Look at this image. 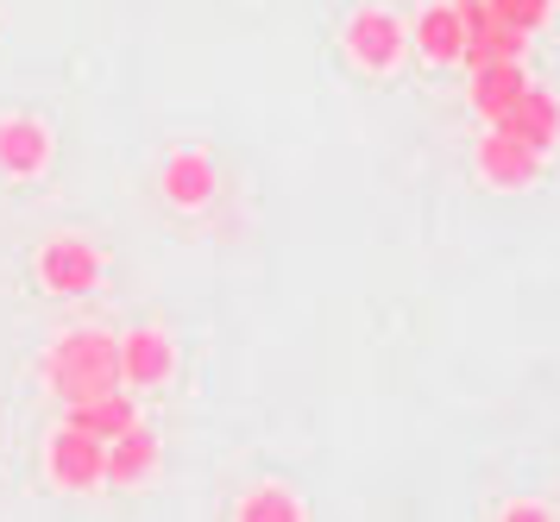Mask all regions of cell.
Here are the masks:
<instances>
[{"instance_id": "obj_4", "label": "cell", "mask_w": 560, "mask_h": 522, "mask_svg": "<svg viewBox=\"0 0 560 522\" xmlns=\"http://www.w3.org/2000/svg\"><path fill=\"white\" fill-rule=\"evenodd\" d=\"M102 466H107V441H95L77 422L51 428V441H45V478H51L57 491H70V498L102 491Z\"/></svg>"}, {"instance_id": "obj_5", "label": "cell", "mask_w": 560, "mask_h": 522, "mask_svg": "<svg viewBox=\"0 0 560 522\" xmlns=\"http://www.w3.org/2000/svg\"><path fill=\"white\" fill-rule=\"evenodd\" d=\"M158 196H164V208H177V214H202V208H214V196H221V164L196 146L171 151V158L158 164Z\"/></svg>"}, {"instance_id": "obj_16", "label": "cell", "mask_w": 560, "mask_h": 522, "mask_svg": "<svg viewBox=\"0 0 560 522\" xmlns=\"http://www.w3.org/2000/svg\"><path fill=\"white\" fill-rule=\"evenodd\" d=\"M485 7H491V13H498V20L504 25H516V32H541V25L555 20V0H485Z\"/></svg>"}, {"instance_id": "obj_10", "label": "cell", "mask_w": 560, "mask_h": 522, "mask_svg": "<svg viewBox=\"0 0 560 522\" xmlns=\"http://www.w3.org/2000/svg\"><path fill=\"white\" fill-rule=\"evenodd\" d=\"M491 126H498V132H510L516 146H529L535 158H548V151L560 146V95H548V89H535V82H529V89L510 101Z\"/></svg>"}, {"instance_id": "obj_3", "label": "cell", "mask_w": 560, "mask_h": 522, "mask_svg": "<svg viewBox=\"0 0 560 522\" xmlns=\"http://www.w3.org/2000/svg\"><path fill=\"white\" fill-rule=\"evenodd\" d=\"M340 50L353 57L365 76H390L409 57V25L390 7H353L340 25Z\"/></svg>"}, {"instance_id": "obj_17", "label": "cell", "mask_w": 560, "mask_h": 522, "mask_svg": "<svg viewBox=\"0 0 560 522\" xmlns=\"http://www.w3.org/2000/svg\"><path fill=\"white\" fill-rule=\"evenodd\" d=\"M498 517H504V522H555V510H548L541 498H510Z\"/></svg>"}, {"instance_id": "obj_12", "label": "cell", "mask_w": 560, "mask_h": 522, "mask_svg": "<svg viewBox=\"0 0 560 522\" xmlns=\"http://www.w3.org/2000/svg\"><path fill=\"white\" fill-rule=\"evenodd\" d=\"M409 45H416V57H422L429 70H454L459 50H466V25H459L454 0L422 7V13H416V25H409Z\"/></svg>"}, {"instance_id": "obj_6", "label": "cell", "mask_w": 560, "mask_h": 522, "mask_svg": "<svg viewBox=\"0 0 560 522\" xmlns=\"http://www.w3.org/2000/svg\"><path fill=\"white\" fill-rule=\"evenodd\" d=\"M51 158H57V139L38 114H7L0 120V176L7 183H38L51 171Z\"/></svg>"}, {"instance_id": "obj_18", "label": "cell", "mask_w": 560, "mask_h": 522, "mask_svg": "<svg viewBox=\"0 0 560 522\" xmlns=\"http://www.w3.org/2000/svg\"><path fill=\"white\" fill-rule=\"evenodd\" d=\"M555 7H560V0H555Z\"/></svg>"}, {"instance_id": "obj_1", "label": "cell", "mask_w": 560, "mask_h": 522, "mask_svg": "<svg viewBox=\"0 0 560 522\" xmlns=\"http://www.w3.org/2000/svg\"><path fill=\"white\" fill-rule=\"evenodd\" d=\"M38 378L57 403H82L102 397V391H120V340L102 334V327H70L57 334L45 359H38Z\"/></svg>"}, {"instance_id": "obj_11", "label": "cell", "mask_w": 560, "mask_h": 522, "mask_svg": "<svg viewBox=\"0 0 560 522\" xmlns=\"http://www.w3.org/2000/svg\"><path fill=\"white\" fill-rule=\"evenodd\" d=\"M158 460H164V441H158V428L132 422L127 434H114V441H107L102 485H114V491H132V485H145V478L158 473Z\"/></svg>"}, {"instance_id": "obj_13", "label": "cell", "mask_w": 560, "mask_h": 522, "mask_svg": "<svg viewBox=\"0 0 560 522\" xmlns=\"http://www.w3.org/2000/svg\"><path fill=\"white\" fill-rule=\"evenodd\" d=\"M529 89V70H523V57H510V63H472L466 70V107L479 114L485 126L504 114L510 101Z\"/></svg>"}, {"instance_id": "obj_2", "label": "cell", "mask_w": 560, "mask_h": 522, "mask_svg": "<svg viewBox=\"0 0 560 522\" xmlns=\"http://www.w3.org/2000/svg\"><path fill=\"white\" fill-rule=\"evenodd\" d=\"M32 271H38V290H45V297L89 302L107 283V258L89 233H51V240L38 246V258H32Z\"/></svg>"}, {"instance_id": "obj_8", "label": "cell", "mask_w": 560, "mask_h": 522, "mask_svg": "<svg viewBox=\"0 0 560 522\" xmlns=\"http://www.w3.org/2000/svg\"><path fill=\"white\" fill-rule=\"evenodd\" d=\"M454 7H459V25H466V50H459L466 70H472V63H510V57H529V32L504 25L485 0H454Z\"/></svg>"}, {"instance_id": "obj_7", "label": "cell", "mask_w": 560, "mask_h": 522, "mask_svg": "<svg viewBox=\"0 0 560 522\" xmlns=\"http://www.w3.org/2000/svg\"><path fill=\"white\" fill-rule=\"evenodd\" d=\"M472 171H479V183H491V189L523 196V189H535V183H541V158H535L529 146H516L510 132L485 126V139L472 146Z\"/></svg>"}, {"instance_id": "obj_14", "label": "cell", "mask_w": 560, "mask_h": 522, "mask_svg": "<svg viewBox=\"0 0 560 522\" xmlns=\"http://www.w3.org/2000/svg\"><path fill=\"white\" fill-rule=\"evenodd\" d=\"M63 422L89 428L95 441H114V434H127V428L139 422V403H132V391H127V384H120V391H102V397L63 403Z\"/></svg>"}, {"instance_id": "obj_15", "label": "cell", "mask_w": 560, "mask_h": 522, "mask_svg": "<svg viewBox=\"0 0 560 522\" xmlns=\"http://www.w3.org/2000/svg\"><path fill=\"white\" fill-rule=\"evenodd\" d=\"M233 517H240V522H303L308 503L296 498L290 485H253V491H240Z\"/></svg>"}, {"instance_id": "obj_9", "label": "cell", "mask_w": 560, "mask_h": 522, "mask_svg": "<svg viewBox=\"0 0 560 522\" xmlns=\"http://www.w3.org/2000/svg\"><path fill=\"white\" fill-rule=\"evenodd\" d=\"M177 378V340L158 327H127L120 334V384L127 391H164Z\"/></svg>"}]
</instances>
